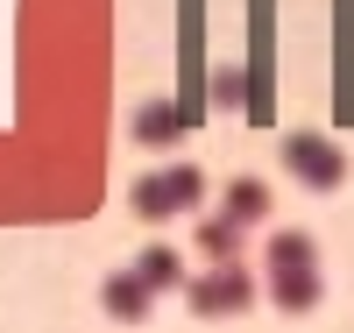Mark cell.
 I'll return each mask as SVG.
<instances>
[{"label": "cell", "mask_w": 354, "mask_h": 333, "mask_svg": "<svg viewBox=\"0 0 354 333\" xmlns=\"http://www.w3.org/2000/svg\"><path fill=\"white\" fill-rule=\"evenodd\" d=\"M142 284H177V255H170V249H156V255H149V269H142Z\"/></svg>", "instance_id": "7"}, {"label": "cell", "mask_w": 354, "mask_h": 333, "mask_svg": "<svg viewBox=\"0 0 354 333\" xmlns=\"http://www.w3.org/2000/svg\"><path fill=\"white\" fill-rule=\"evenodd\" d=\"M192 305H198V312H234V305H248V277H241V269H220V277L192 284Z\"/></svg>", "instance_id": "4"}, {"label": "cell", "mask_w": 354, "mask_h": 333, "mask_svg": "<svg viewBox=\"0 0 354 333\" xmlns=\"http://www.w3.org/2000/svg\"><path fill=\"white\" fill-rule=\"evenodd\" d=\"M142 142H170V114H163V107L142 114Z\"/></svg>", "instance_id": "8"}, {"label": "cell", "mask_w": 354, "mask_h": 333, "mask_svg": "<svg viewBox=\"0 0 354 333\" xmlns=\"http://www.w3.org/2000/svg\"><path fill=\"white\" fill-rule=\"evenodd\" d=\"M270 291L283 298V312H305L319 298V269H312V241L305 234H277L270 241Z\"/></svg>", "instance_id": "1"}, {"label": "cell", "mask_w": 354, "mask_h": 333, "mask_svg": "<svg viewBox=\"0 0 354 333\" xmlns=\"http://www.w3.org/2000/svg\"><path fill=\"white\" fill-rule=\"evenodd\" d=\"M283 163L305 177V185H319V192H333L340 177H347V163H340V149H326L319 135H290L283 142Z\"/></svg>", "instance_id": "3"}, {"label": "cell", "mask_w": 354, "mask_h": 333, "mask_svg": "<svg viewBox=\"0 0 354 333\" xmlns=\"http://www.w3.org/2000/svg\"><path fill=\"white\" fill-rule=\"evenodd\" d=\"M106 312L113 319H142V312H149V284H142V277H113L106 284Z\"/></svg>", "instance_id": "5"}, {"label": "cell", "mask_w": 354, "mask_h": 333, "mask_svg": "<svg viewBox=\"0 0 354 333\" xmlns=\"http://www.w3.org/2000/svg\"><path fill=\"white\" fill-rule=\"evenodd\" d=\"M198 170L192 163H177V170H163V177H142L135 185V213H149V220H170V213H192L198 206Z\"/></svg>", "instance_id": "2"}, {"label": "cell", "mask_w": 354, "mask_h": 333, "mask_svg": "<svg viewBox=\"0 0 354 333\" xmlns=\"http://www.w3.org/2000/svg\"><path fill=\"white\" fill-rule=\"evenodd\" d=\"M262 213H270V192H262L255 177H241L234 199H227V220H262Z\"/></svg>", "instance_id": "6"}]
</instances>
